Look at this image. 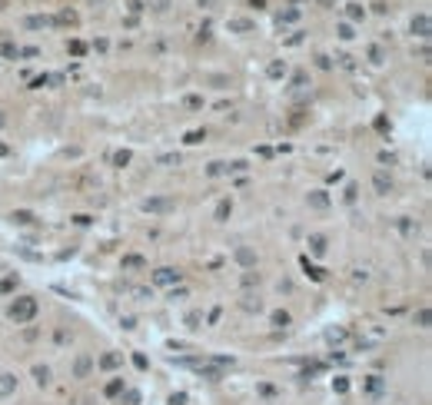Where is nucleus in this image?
Returning a JSON list of instances; mask_svg holds the SVG:
<instances>
[{
	"mask_svg": "<svg viewBox=\"0 0 432 405\" xmlns=\"http://www.w3.org/2000/svg\"><path fill=\"white\" fill-rule=\"evenodd\" d=\"M37 315V299H30V295H20L17 302L10 306V319L14 322H30Z\"/></svg>",
	"mask_w": 432,
	"mask_h": 405,
	"instance_id": "f257e3e1",
	"label": "nucleus"
},
{
	"mask_svg": "<svg viewBox=\"0 0 432 405\" xmlns=\"http://www.w3.org/2000/svg\"><path fill=\"white\" fill-rule=\"evenodd\" d=\"M180 269H169V266H163V269H156V273H153V282H156V286H176V282H180Z\"/></svg>",
	"mask_w": 432,
	"mask_h": 405,
	"instance_id": "f03ea898",
	"label": "nucleus"
},
{
	"mask_svg": "<svg viewBox=\"0 0 432 405\" xmlns=\"http://www.w3.org/2000/svg\"><path fill=\"white\" fill-rule=\"evenodd\" d=\"M23 27H30V30H47V27H56L54 17H47V14H34V17L23 20Z\"/></svg>",
	"mask_w": 432,
	"mask_h": 405,
	"instance_id": "7ed1b4c3",
	"label": "nucleus"
},
{
	"mask_svg": "<svg viewBox=\"0 0 432 405\" xmlns=\"http://www.w3.org/2000/svg\"><path fill=\"white\" fill-rule=\"evenodd\" d=\"M373 186H376V193H379V196H386V193L393 189V176H389L386 169H379L376 176H373Z\"/></svg>",
	"mask_w": 432,
	"mask_h": 405,
	"instance_id": "20e7f679",
	"label": "nucleus"
},
{
	"mask_svg": "<svg viewBox=\"0 0 432 405\" xmlns=\"http://www.w3.org/2000/svg\"><path fill=\"white\" fill-rule=\"evenodd\" d=\"M229 30H233V34H253L256 23H253L249 17H233V20H229Z\"/></svg>",
	"mask_w": 432,
	"mask_h": 405,
	"instance_id": "39448f33",
	"label": "nucleus"
},
{
	"mask_svg": "<svg viewBox=\"0 0 432 405\" xmlns=\"http://www.w3.org/2000/svg\"><path fill=\"white\" fill-rule=\"evenodd\" d=\"M413 34L415 37H429V14H415L413 17Z\"/></svg>",
	"mask_w": 432,
	"mask_h": 405,
	"instance_id": "423d86ee",
	"label": "nucleus"
},
{
	"mask_svg": "<svg viewBox=\"0 0 432 405\" xmlns=\"http://www.w3.org/2000/svg\"><path fill=\"white\" fill-rule=\"evenodd\" d=\"M143 209H147V213H169V209H173V200H147Z\"/></svg>",
	"mask_w": 432,
	"mask_h": 405,
	"instance_id": "0eeeda50",
	"label": "nucleus"
},
{
	"mask_svg": "<svg viewBox=\"0 0 432 405\" xmlns=\"http://www.w3.org/2000/svg\"><path fill=\"white\" fill-rule=\"evenodd\" d=\"M76 20H80V17H76L74 10H63V14H56V17H54V23H56V27H76Z\"/></svg>",
	"mask_w": 432,
	"mask_h": 405,
	"instance_id": "6e6552de",
	"label": "nucleus"
},
{
	"mask_svg": "<svg viewBox=\"0 0 432 405\" xmlns=\"http://www.w3.org/2000/svg\"><path fill=\"white\" fill-rule=\"evenodd\" d=\"M14 388H17V379H14L10 372H3V375H0V395H10Z\"/></svg>",
	"mask_w": 432,
	"mask_h": 405,
	"instance_id": "1a4fd4ad",
	"label": "nucleus"
},
{
	"mask_svg": "<svg viewBox=\"0 0 432 405\" xmlns=\"http://www.w3.org/2000/svg\"><path fill=\"white\" fill-rule=\"evenodd\" d=\"M143 266H147L143 256H123V269H143Z\"/></svg>",
	"mask_w": 432,
	"mask_h": 405,
	"instance_id": "9d476101",
	"label": "nucleus"
},
{
	"mask_svg": "<svg viewBox=\"0 0 432 405\" xmlns=\"http://www.w3.org/2000/svg\"><path fill=\"white\" fill-rule=\"evenodd\" d=\"M309 249H313L316 256H322V253H326V236H309Z\"/></svg>",
	"mask_w": 432,
	"mask_h": 405,
	"instance_id": "9b49d317",
	"label": "nucleus"
},
{
	"mask_svg": "<svg viewBox=\"0 0 432 405\" xmlns=\"http://www.w3.org/2000/svg\"><path fill=\"white\" fill-rule=\"evenodd\" d=\"M266 74L273 76V80H280V76L286 74V63H280V60H273V63H269V67H266Z\"/></svg>",
	"mask_w": 432,
	"mask_h": 405,
	"instance_id": "f8f14e48",
	"label": "nucleus"
},
{
	"mask_svg": "<svg viewBox=\"0 0 432 405\" xmlns=\"http://www.w3.org/2000/svg\"><path fill=\"white\" fill-rule=\"evenodd\" d=\"M346 17H349L353 23H356V20H362V17H366V10H362L359 3H349V7H346Z\"/></svg>",
	"mask_w": 432,
	"mask_h": 405,
	"instance_id": "ddd939ff",
	"label": "nucleus"
},
{
	"mask_svg": "<svg viewBox=\"0 0 432 405\" xmlns=\"http://www.w3.org/2000/svg\"><path fill=\"white\" fill-rule=\"evenodd\" d=\"M236 259H240L243 266H253V262H256V256H253V253H249L246 246H240V249H236Z\"/></svg>",
	"mask_w": 432,
	"mask_h": 405,
	"instance_id": "4468645a",
	"label": "nucleus"
},
{
	"mask_svg": "<svg viewBox=\"0 0 432 405\" xmlns=\"http://www.w3.org/2000/svg\"><path fill=\"white\" fill-rule=\"evenodd\" d=\"M0 54H3V56H10V60H14V56H20V50H17V43H10V40H3V43H0Z\"/></svg>",
	"mask_w": 432,
	"mask_h": 405,
	"instance_id": "2eb2a0df",
	"label": "nucleus"
},
{
	"mask_svg": "<svg viewBox=\"0 0 432 405\" xmlns=\"http://www.w3.org/2000/svg\"><path fill=\"white\" fill-rule=\"evenodd\" d=\"M67 50H70L74 56H83V54H87V43H83V40H70V43H67Z\"/></svg>",
	"mask_w": 432,
	"mask_h": 405,
	"instance_id": "dca6fc26",
	"label": "nucleus"
},
{
	"mask_svg": "<svg viewBox=\"0 0 432 405\" xmlns=\"http://www.w3.org/2000/svg\"><path fill=\"white\" fill-rule=\"evenodd\" d=\"M229 213H233V202H229V200H223L220 206H216V220H220V222H223Z\"/></svg>",
	"mask_w": 432,
	"mask_h": 405,
	"instance_id": "f3484780",
	"label": "nucleus"
},
{
	"mask_svg": "<svg viewBox=\"0 0 432 405\" xmlns=\"http://www.w3.org/2000/svg\"><path fill=\"white\" fill-rule=\"evenodd\" d=\"M296 17H300V10H296V7H289V10H282V14H280V23H293Z\"/></svg>",
	"mask_w": 432,
	"mask_h": 405,
	"instance_id": "a211bd4d",
	"label": "nucleus"
},
{
	"mask_svg": "<svg viewBox=\"0 0 432 405\" xmlns=\"http://www.w3.org/2000/svg\"><path fill=\"white\" fill-rule=\"evenodd\" d=\"M309 202H313L316 209H326V206H329V200H326L322 193H313V196H309Z\"/></svg>",
	"mask_w": 432,
	"mask_h": 405,
	"instance_id": "6ab92c4d",
	"label": "nucleus"
},
{
	"mask_svg": "<svg viewBox=\"0 0 432 405\" xmlns=\"http://www.w3.org/2000/svg\"><path fill=\"white\" fill-rule=\"evenodd\" d=\"M87 372H90V359H87V355H83V359H76V375H80V379H83V375H87Z\"/></svg>",
	"mask_w": 432,
	"mask_h": 405,
	"instance_id": "aec40b11",
	"label": "nucleus"
},
{
	"mask_svg": "<svg viewBox=\"0 0 432 405\" xmlns=\"http://www.w3.org/2000/svg\"><path fill=\"white\" fill-rule=\"evenodd\" d=\"M339 37L342 40H353L356 34H353V23H339Z\"/></svg>",
	"mask_w": 432,
	"mask_h": 405,
	"instance_id": "412c9836",
	"label": "nucleus"
},
{
	"mask_svg": "<svg viewBox=\"0 0 432 405\" xmlns=\"http://www.w3.org/2000/svg\"><path fill=\"white\" fill-rule=\"evenodd\" d=\"M113 163H116V166H127V163H130V149H120V153L113 156Z\"/></svg>",
	"mask_w": 432,
	"mask_h": 405,
	"instance_id": "4be33fe9",
	"label": "nucleus"
},
{
	"mask_svg": "<svg viewBox=\"0 0 432 405\" xmlns=\"http://www.w3.org/2000/svg\"><path fill=\"white\" fill-rule=\"evenodd\" d=\"M273 326H289V313H273Z\"/></svg>",
	"mask_w": 432,
	"mask_h": 405,
	"instance_id": "5701e85b",
	"label": "nucleus"
},
{
	"mask_svg": "<svg viewBox=\"0 0 432 405\" xmlns=\"http://www.w3.org/2000/svg\"><path fill=\"white\" fill-rule=\"evenodd\" d=\"M200 140H207V133H203V129H193V133H187V143H200Z\"/></svg>",
	"mask_w": 432,
	"mask_h": 405,
	"instance_id": "b1692460",
	"label": "nucleus"
},
{
	"mask_svg": "<svg viewBox=\"0 0 432 405\" xmlns=\"http://www.w3.org/2000/svg\"><path fill=\"white\" fill-rule=\"evenodd\" d=\"M369 60L373 63H382V47H369Z\"/></svg>",
	"mask_w": 432,
	"mask_h": 405,
	"instance_id": "393cba45",
	"label": "nucleus"
},
{
	"mask_svg": "<svg viewBox=\"0 0 432 405\" xmlns=\"http://www.w3.org/2000/svg\"><path fill=\"white\" fill-rule=\"evenodd\" d=\"M187 326H189V329H200V313H189L187 315Z\"/></svg>",
	"mask_w": 432,
	"mask_h": 405,
	"instance_id": "a878e982",
	"label": "nucleus"
},
{
	"mask_svg": "<svg viewBox=\"0 0 432 405\" xmlns=\"http://www.w3.org/2000/svg\"><path fill=\"white\" fill-rule=\"evenodd\" d=\"M34 375H37V382H40V386H43V382H47V375H50V372H47V368H34Z\"/></svg>",
	"mask_w": 432,
	"mask_h": 405,
	"instance_id": "bb28decb",
	"label": "nucleus"
},
{
	"mask_svg": "<svg viewBox=\"0 0 432 405\" xmlns=\"http://www.w3.org/2000/svg\"><path fill=\"white\" fill-rule=\"evenodd\" d=\"M116 362H120V355H103V366H107V368H113Z\"/></svg>",
	"mask_w": 432,
	"mask_h": 405,
	"instance_id": "cd10ccee",
	"label": "nucleus"
},
{
	"mask_svg": "<svg viewBox=\"0 0 432 405\" xmlns=\"http://www.w3.org/2000/svg\"><path fill=\"white\" fill-rule=\"evenodd\" d=\"M14 220H17V222H30L34 216H30V213H14Z\"/></svg>",
	"mask_w": 432,
	"mask_h": 405,
	"instance_id": "c85d7f7f",
	"label": "nucleus"
},
{
	"mask_svg": "<svg viewBox=\"0 0 432 405\" xmlns=\"http://www.w3.org/2000/svg\"><path fill=\"white\" fill-rule=\"evenodd\" d=\"M130 10H133V14H140V10H143V0H130Z\"/></svg>",
	"mask_w": 432,
	"mask_h": 405,
	"instance_id": "c756f323",
	"label": "nucleus"
},
{
	"mask_svg": "<svg viewBox=\"0 0 432 405\" xmlns=\"http://www.w3.org/2000/svg\"><path fill=\"white\" fill-rule=\"evenodd\" d=\"M249 3H253L256 10H260V7H266V0H249Z\"/></svg>",
	"mask_w": 432,
	"mask_h": 405,
	"instance_id": "7c9ffc66",
	"label": "nucleus"
},
{
	"mask_svg": "<svg viewBox=\"0 0 432 405\" xmlns=\"http://www.w3.org/2000/svg\"><path fill=\"white\" fill-rule=\"evenodd\" d=\"M0 123H3V116H0Z\"/></svg>",
	"mask_w": 432,
	"mask_h": 405,
	"instance_id": "2f4dec72",
	"label": "nucleus"
}]
</instances>
